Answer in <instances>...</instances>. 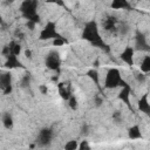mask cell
Segmentation results:
<instances>
[{"instance_id":"6da1fadb","label":"cell","mask_w":150,"mask_h":150,"mask_svg":"<svg viewBox=\"0 0 150 150\" xmlns=\"http://www.w3.org/2000/svg\"><path fill=\"white\" fill-rule=\"evenodd\" d=\"M82 38L84 40H88L89 42H91L94 46L96 47H107L105 43L103 42L100 33H98V28H97V23L95 21H89L88 23H86L83 33H82Z\"/></svg>"},{"instance_id":"7a4b0ae2","label":"cell","mask_w":150,"mask_h":150,"mask_svg":"<svg viewBox=\"0 0 150 150\" xmlns=\"http://www.w3.org/2000/svg\"><path fill=\"white\" fill-rule=\"evenodd\" d=\"M36 6H38L36 1L27 0V1H23L21 4V7H20V11H21L22 15L28 21H32L34 23H38L40 21V16H39L38 12H36Z\"/></svg>"},{"instance_id":"3957f363","label":"cell","mask_w":150,"mask_h":150,"mask_svg":"<svg viewBox=\"0 0 150 150\" xmlns=\"http://www.w3.org/2000/svg\"><path fill=\"white\" fill-rule=\"evenodd\" d=\"M122 81V76L118 69L116 68H111L108 70L107 76H105V81H104V87L108 89H115L117 87H120V83Z\"/></svg>"},{"instance_id":"277c9868","label":"cell","mask_w":150,"mask_h":150,"mask_svg":"<svg viewBox=\"0 0 150 150\" xmlns=\"http://www.w3.org/2000/svg\"><path fill=\"white\" fill-rule=\"evenodd\" d=\"M59 33L56 32V26L54 22H48L43 28L42 30L40 32V36L39 39L40 40H50V39H56L59 38Z\"/></svg>"},{"instance_id":"5b68a950","label":"cell","mask_w":150,"mask_h":150,"mask_svg":"<svg viewBox=\"0 0 150 150\" xmlns=\"http://www.w3.org/2000/svg\"><path fill=\"white\" fill-rule=\"evenodd\" d=\"M52 139H53V131H52V129L45 128V129H42L39 132L38 137H36V144L39 146H42V148L43 146H48L52 143Z\"/></svg>"},{"instance_id":"8992f818","label":"cell","mask_w":150,"mask_h":150,"mask_svg":"<svg viewBox=\"0 0 150 150\" xmlns=\"http://www.w3.org/2000/svg\"><path fill=\"white\" fill-rule=\"evenodd\" d=\"M61 64V59L57 52L52 50L48 53V55L46 56V66L47 68L52 69V70H57L60 68Z\"/></svg>"},{"instance_id":"52a82bcc","label":"cell","mask_w":150,"mask_h":150,"mask_svg":"<svg viewBox=\"0 0 150 150\" xmlns=\"http://www.w3.org/2000/svg\"><path fill=\"white\" fill-rule=\"evenodd\" d=\"M0 89L5 94H9L12 91V74L9 71L0 74Z\"/></svg>"},{"instance_id":"ba28073f","label":"cell","mask_w":150,"mask_h":150,"mask_svg":"<svg viewBox=\"0 0 150 150\" xmlns=\"http://www.w3.org/2000/svg\"><path fill=\"white\" fill-rule=\"evenodd\" d=\"M134 54H135V50L132 47H125V49L121 53V60L123 62H125L128 66H132L134 64Z\"/></svg>"},{"instance_id":"9c48e42d","label":"cell","mask_w":150,"mask_h":150,"mask_svg":"<svg viewBox=\"0 0 150 150\" xmlns=\"http://www.w3.org/2000/svg\"><path fill=\"white\" fill-rule=\"evenodd\" d=\"M135 40H136V48H137V49H141V50H149V45H148L146 38H145V35H144L143 33L138 32V33L136 34Z\"/></svg>"},{"instance_id":"30bf717a","label":"cell","mask_w":150,"mask_h":150,"mask_svg":"<svg viewBox=\"0 0 150 150\" xmlns=\"http://www.w3.org/2000/svg\"><path fill=\"white\" fill-rule=\"evenodd\" d=\"M118 98L121 101H123L130 109H131V105H130V86H125V87H122L120 93H118Z\"/></svg>"},{"instance_id":"8fae6325","label":"cell","mask_w":150,"mask_h":150,"mask_svg":"<svg viewBox=\"0 0 150 150\" xmlns=\"http://www.w3.org/2000/svg\"><path fill=\"white\" fill-rule=\"evenodd\" d=\"M138 109L144 112V114H149L150 112V103H149V100H148V94H144L141 100L138 101Z\"/></svg>"},{"instance_id":"7c38bea8","label":"cell","mask_w":150,"mask_h":150,"mask_svg":"<svg viewBox=\"0 0 150 150\" xmlns=\"http://www.w3.org/2000/svg\"><path fill=\"white\" fill-rule=\"evenodd\" d=\"M5 67L12 69V68H16V67H22V64H21V62L18 60L16 56H14V55H8V56H6Z\"/></svg>"},{"instance_id":"4fadbf2b","label":"cell","mask_w":150,"mask_h":150,"mask_svg":"<svg viewBox=\"0 0 150 150\" xmlns=\"http://www.w3.org/2000/svg\"><path fill=\"white\" fill-rule=\"evenodd\" d=\"M128 136L131 139H137V138H142V132L138 125H132L131 128H129L128 130Z\"/></svg>"},{"instance_id":"5bb4252c","label":"cell","mask_w":150,"mask_h":150,"mask_svg":"<svg viewBox=\"0 0 150 150\" xmlns=\"http://www.w3.org/2000/svg\"><path fill=\"white\" fill-rule=\"evenodd\" d=\"M141 70L143 74H148L150 71V56L145 55L141 62Z\"/></svg>"},{"instance_id":"9a60e30c","label":"cell","mask_w":150,"mask_h":150,"mask_svg":"<svg viewBox=\"0 0 150 150\" xmlns=\"http://www.w3.org/2000/svg\"><path fill=\"white\" fill-rule=\"evenodd\" d=\"M8 47H9L11 55H14V56L20 55V53H21V46H20L19 43H16V42L12 41V42L8 45Z\"/></svg>"},{"instance_id":"2e32d148","label":"cell","mask_w":150,"mask_h":150,"mask_svg":"<svg viewBox=\"0 0 150 150\" xmlns=\"http://www.w3.org/2000/svg\"><path fill=\"white\" fill-rule=\"evenodd\" d=\"M60 95L63 100H69V97L71 96V91H70V88L69 86H63V84H60Z\"/></svg>"},{"instance_id":"e0dca14e","label":"cell","mask_w":150,"mask_h":150,"mask_svg":"<svg viewBox=\"0 0 150 150\" xmlns=\"http://www.w3.org/2000/svg\"><path fill=\"white\" fill-rule=\"evenodd\" d=\"M129 7V4L125 0H115L111 2V8L114 9H124Z\"/></svg>"},{"instance_id":"ac0fdd59","label":"cell","mask_w":150,"mask_h":150,"mask_svg":"<svg viewBox=\"0 0 150 150\" xmlns=\"http://www.w3.org/2000/svg\"><path fill=\"white\" fill-rule=\"evenodd\" d=\"M87 75H88V77H89L96 86L100 83V75H98V73H97L96 69H90V70L87 73Z\"/></svg>"},{"instance_id":"d6986e66","label":"cell","mask_w":150,"mask_h":150,"mask_svg":"<svg viewBox=\"0 0 150 150\" xmlns=\"http://www.w3.org/2000/svg\"><path fill=\"white\" fill-rule=\"evenodd\" d=\"M2 124L6 129H12L13 128V118L9 114H5L4 115V118H2Z\"/></svg>"},{"instance_id":"ffe728a7","label":"cell","mask_w":150,"mask_h":150,"mask_svg":"<svg viewBox=\"0 0 150 150\" xmlns=\"http://www.w3.org/2000/svg\"><path fill=\"white\" fill-rule=\"evenodd\" d=\"M77 148H79V143H77V141H75V139L68 141V142L64 144V150H77Z\"/></svg>"},{"instance_id":"44dd1931","label":"cell","mask_w":150,"mask_h":150,"mask_svg":"<svg viewBox=\"0 0 150 150\" xmlns=\"http://www.w3.org/2000/svg\"><path fill=\"white\" fill-rule=\"evenodd\" d=\"M29 83H30V76H29V74H27V75H25V76L21 79V81H20V87H21V88H28V87H29Z\"/></svg>"},{"instance_id":"7402d4cb","label":"cell","mask_w":150,"mask_h":150,"mask_svg":"<svg viewBox=\"0 0 150 150\" xmlns=\"http://www.w3.org/2000/svg\"><path fill=\"white\" fill-rule=\"evenodd\" d=\"M104 27H105V29H112V28H115V19L114 18L107 19L105 22H104Z\"/></svg>"},{"instance_id":"603a6c76","label":"cell","mask_w":150,"mask_h":150,"mask_svg":"<svg viewBox=\"0 0 150 150\" xmlns=\"http://www.w3.org/2000/svg\"><path fill=\"white\" fill-rule=\"evenodd\" d=\"M68 102H69V107H70V109H73V110H76V109H77V100H76L75 96L71 95V96L69 97Z\"/></svg>"},{"instance_id":"cb8c5ba5","label":"cell","mask_w":150,"mask_h":150,"mask_svg":"<svg viewBox=\"0 0 150 150\" xmlns=\"http://www.w3.org/2000/svg\"><path fill=\"white\" fill-rule=\"evenodd\" d=\"M135 77H136L137 82H139V83H144L145 80H146V75L143 74V73H137V74L135 75Z\"/></svg>"},{"instance_id":"d4e9b609","label":"cell","mask_w":150,"mask_h":150,"mask_svg":"<svg viewBox=\"0 0 150 150\" xmlns=\"http://www.w3.org/2000/svg\"><path fill=\"white\" fill-rule=\"evenodd\" d=\"M77 150H90V146H89V144H88L87 141H82V142L79 144Z\"/></svg>"},{"instance_id":"484cf974","label":"cell","mask_w":150,"mask_h":150,"mask_svg":"<svg viewBox=\"0 0 150 150\" xmlns=\"http://www.w3.org/2000/svg\"><path fill=\"white\" fill-rule=\"evenodd\" d=\"M63 43H64V40H63L61 36H59V38H56V39H54V40H53V45H54V46H56V47L62 46Z\"/></svg>"},{"instance_id":"4316f807","label":"cell","mask_w":150,"mask_h":150,"mask_svg":"<svg viewBox=\"0 0 150 150\" xmlns=\"http://www.w3.org/2000/svg\"><path fill=\"white\" fill-rule=\"evenodd\" d=\"M102 103H103V100H102L101 97L96 96V97H95V105H96V107H100Z\"/></svg>"},{"instance_id":"83f0119b","label":"cell","mask_w":150,"mask_h":150,"mask_svg":"<svg viewBox=\"0 0 150 150\" xmlns=\"http://www.w3.org/2000/svg\"><path fill=\"white\" fill-rule=\"evenodd\" d=\"M35 25H36V23H34V22H32V21H27V27H28L29 29H34Z\"/></svg>"},{"instance_id":"f1b7e54d","label":"cell","mask_w":150,"mask_h":150,"mask_svg":"<svg viewBox=\"0 0 150 150\" xmlns=\"http://www.w3.org/2000/svg\"><path fill=\"white\" fill-rule=\"evenodd\" d=\"M25 55H26V57L30 59V57H32V52H30L29 49H26V50H25Z\"/></svg>"},{"instance_id":"f546056e","label":"cell","mask_w":150,"mask_h":150,"mask_svg":"<svg viewBox=\"0 0 150 150\" xmlns=\"http://www.w3.org/2000/svg\"><path fill=\"white\" fill-rule=\"evenodd\" d=\"M40 90H41L42 94H47V91H48L47 87H45V86H40Z\"/></svg>"},{"instance_id":"4dcf8cb0","label":"cell","mask_w":150,"mask_h":150,"mask_svg":"<svg viewBox=\"0 0 150 150\" xmlns=\"http://www.w3.org/2000/svg\"><path fill=\"white\" fill-rule=\"evenodd\" d=\"M2 23H4V21H2V18L0 16V25H2Z\"/></svg>"}]
</instances>
